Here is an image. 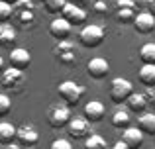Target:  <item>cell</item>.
Listing matches in <instances>:
<instances>
[{"instance_id":"8","label":"cell","mask_w":155,"mask_h":149,"mask_svg":"<svg viewBox=\"0 0 155 149\" xmlns=\"http://www.w3.org/2000/svg\"><path fill=\"white\" fill-rule=\"evenodd\" d=\"M87 73H88L91 79L100 80L110 73V63L106 61L104 57H92L91 61L87 63Z\"/></svg>"},{"instance_id":"20","label":"cell","mask_w":155,"mask_h":149,"mask_svg":"<svg viewBox=\"0 0 155 149\" xmlns=\"http://www.w3.org/2000/svg\"><path fill=\"white\" fill-rule=\"evenodd\" d=\"M137 128L143 131V135L145 134L153 135L155 134V114H147V112L141 114L140 118H137Z\"/></svg>"},{"instance_id":"19","label":"cell","mask_w":155,"mask_h":149,"mask_svg":"<svg viewBox=\"0 0 155 149\" xmlns=\"http://www.w3.org/2000/svg\"><path fill=\"white\" fill-rule=\"evenodd\" d=\"M16 41V30L10 24H0V45L12 47Z\"/></svg>"},{"instance_id":"34","label":"cell","mask_w":155,"mask_h":149,"mask_svg":"<svg viewBox=\"0 0 155 149\" xmlns=\"http://www.w3.org/2000/svg\"><path fill=\"white\" fill-rule=\"evenodd\" d=\"M147 8H149V14L151 16H155V0H147Z\"/></svg>"},{"instance_id":"18","label":"cell","mask_w":155,"mask_h":149,"mask_svg":"<svg viewBox=\"0 0 155 149\" xmlns=\"http://www.w3.org/2000/svg\"><path fill=\"white\" fill-rule=\"evenodd\" d=\"M18 138V128L10 122H0V145H10Z\"/></svg>"},{"instance_id":"31","label":"cell","mask_w":155,"mask_h":149,"mask_svg":"<svg viewBox=\"0 0 155 149\" xmlns=\"http://www.w3.org/2000/svg\"><path fill=\"white\" fill-rule=\"evenodd\" d=\"M49 149H73V145H71V141H69V139L59 138V139H53V141H51Z\"/></svg>"},{"instance_id":"14","label":"cell","mask_w":155,"mask_h":149,"mask_svg":"<svg viewBox=\"0 0 155 149\" xmlns=\"http://www.w3.org/2000/svg\"><path fill=\"white\" fill-rule=\"evenodd\" d=\"M126 104H128V110L130 112H136V114H145L147 104H149V96L143 94V92H134V94L126 100Z\"/></svg>"},{"instance_id":"3","label":"cell","mask_w":155,"mask_h":149,"mask_svg":"<svg viewBox=\"0 0 155 149\" xmlns=\"http://www.w3.org/2000/svg\"><path fill=\"white\" fill-rule=\"evenodd\" d=\"M132 94H134V86L128 79H122V76L112 79V83H110V98L116 104L126 102Z\"/></svg>"},{"instance_id":"28","label":"cell","mask_w":155,"mask_h":149,"mask_svg":"<svg viewBox=\"0 0 155 149\" xmlns=\"http://www.w3.org/2000/svg\"><path fill=\"white\" fill-rule=\"evenodd\" d=\"M10 108H12L10 96H8V94H0V118H2V116H6L8 112H10Z\"/></svg>"},{"instance_id":"21","label":"cell","mask_w":155,"mask_h":149,"mask_svg":"<svg viewBox=\"0 0 155 149\" xmlns=\"http://www.w3.org/2000/svg\"><path fill=\"white\" fill-rule=\"evenodd\" d=\"M140 59L143 61V65H155V43H143L140 49Z\"/></svg>"},{"instance_id":"4","label":"cell","mask_w":155,"mask_h":149,"mask_svg":"<svg viewBox=\"0 0 155 149\" xmlns=\"http://www.w3.org/2000/svg\"><path fill=\"white\" fill-rule=\"evenodd\" d=\"M71 110H69L67 104H55L47 110V122H49L51 128H67L69 122H71Z\"/></svg>"},{"instance_id":"37","label":"cell","mask_w":155,"mask_h":149,"mask_svg":"<svg viewBox=\"0 0 155 149\" xmlns=\"http://www.w3.org/2000/svg\"><path fill=\"white\" fill-rule=\"evenodd\" d=\"M69 2H73V4H77V6H81V4H83L84 0H69Z\"/></svg>"},{"instance_id":"38","label":"cell","mask_w":155,"mask_h":149,"mask_svg":"<svg viewBox=\"0 0 155 149\" xmlns=\"http://www.w3.org/2000/svg\"><path fill=\"white\" fill-rule=\"evenodd\" d=\"M4 2H8V4H12V6H14V4L18 2V0H4Z\"/></svg>"},{"instance_id":"9","label":"cell","mask_w":155,"mask_h":149,"mask_svg":"<svg viewBox=\"0 0 155 149\" xmlns=\"http://www.w3.org/2000/svg\"><path fill=\"white\" fill-rule=\"evenodd\" d=\"M8 59H10V67L26 71L31 63V53L28 49H24V47H14V49L10 51V55H8Z\"/></svg>"},{"instance_id":"33","label":"cell","mask_w":155,"mask_h":149,"mask_svg":"<svg viewBox=\"0 0 155 149\" xmlns=\"http://www.w3.org/2000/svg\"><path fill=\"white\" fill-rule=\"evenodd\" d=\"M110 149H130V147H128V145H126V143H124V141H122V139H118V141H116V143H114V145H112V147H110Z\"/></svg>"},{"instance_id":"1","label":"cell","mask_w":155,"mask_h":149,"mask_svg":"<svg viewBox=\"0 0 155 149\" xmlns=\"http://www.w3.org/2000/svg\"><path fill=\"white\" fill-rule=\"evenodd\" d=\"M104 28L102 26H96V24H88L81 30L79 34V41L83 43L84 47H98L104 43Z\"/></svg>"},{"instance_id":"16","label":"cell","mask_w":155,"mask_h":149,"mask_svg":"<svg viewBox=\"0 0 155 149\" xmlns=\"http://www.w3.org/2000/svg\"><path fill=\"white\" fill-rule=\"evenodd\" d=\"M84 118L88 122H100L104 118V104L98 100H91V102L84 104Z\"/></svg>"},{"instance_id":"39","label":"cell","mask_w":155,"mask_h":149,"mask_svg":"<svg viewBox=\"0 0 155 149\" xmlns=\"http://www.w3.org/2000/svg\"><path fill=\"white\" fill-rule=\"evenodd\" d=\"M28 149H34V147H28Z\"/></svg>"},{"instance_id":"10","label":"cell","mask_w":155,"mask_h":149,"mask_svg":"<svg viewBox=\"0 0 155 149\" xmlns=\"http://www.w3.org/2000/svg\"><path fill=\"white\" fill-rule=\"evenodd\" d=\"M61 16H63L71 26H81V24H84V20H87V12H84L81 6L73 4V2H67V6H65L63 12H61Z\"/></svg>"},{"instance_id":"12","label":"cell","mask_w":155,"mask_h":149,"mask_svg":"<svg viewBox=\"0 0 155 149\" xmlns=\"http://www.w3.org/2000/svg\"><path fill=\"white\" fill-rule=\"evenodd\" d=\"M122 141L126 143L130 149H140L143 143V131L137 126H130L128 130L122 131Z\"/></svg>"},{"instance_id":"11","label":"cell","mask_w":155,"mask_h":149,"mask_svg":"<svg viewBox=\"0 0 155 149\" xmlns=\"http://www.w3.org/2000/svg\"><path fill=\"white\" fill-rule=\"evenodd\" d=\"M134 28L141 35L151 34V31H155V16H151L149 12H137L136 20H134Z\"/></svg>"},{"instance_id":"15","label":"cell","mask_w":155,"mask_h":149,"mask_svg":"<svg viewBox=\"0 0 155 149\" xmlns=\"http://www.w3.org/2000/svg\"><path fill=\"white\" fill-rule=\"evenodd\" d=\"M49 34L57 39V41H65V39H67V35L71 34V24H69L67 20L61 16V18H57V20H53V22H51Z\"/></svg>"},{"instance_id":"30","label":"cell","mask_w":155,"mask_h":149,"mask_svg":"<svg viewBox=\"0 0 155 149\" xmlns=\"http://www.w3.org/2000/svg\"><path fill=\"white\" fill-rule=\"evenodd\" d=\"M35 4L34 0H18V2L14 4V12H24V10H34Z\"/></svg>"},{"instance_id":"6","label":"cell","mask_w":155,"mask_h":149,"mask_svg":"<svg viewBox=\"0 0 155 149\" xmlns=\"http://www.w3.org/2000/svg\"><path fill=\"white\" fill-rule=\"evenodd\" d=\"M67 134L73 139H87L88 135H92L91 122L87 118H83V116H73L69 126H67Z\"/></svg>"},{"instance_id":"2","label":"cell","mask_w":155,"mask_h":149,"mask_svg":"<svg viewBox=\"0 0 155 149\" xmlns=\"http://www.w3.org/2000/svg\"><path fill=\"white\" fill-rule=\"evenodd\" d=\"M57 92H59V96L63 98V102L67 104V106H75V104H79L84 88L81 86L79 83H75V80H63V83L57 86Z\"/></svg>"},{"instance_id":"13","label":"cell","mask_w":155,"mask_h":149,"mask_svg":"<svg viewBox=\"0 0 155 149\" xmlns=\"http://www.w3.org/2000/svg\"><path fill=\"white\" fill-rule=\"evenodd\" d=\"M38 139H39V134H38V130H35L34 126H20L18 128V138H16V141L20 143V145H28V147H31V145H35L38 143Z\"/></svg>"},{"instance_id":"35","label":"cell","mask_w":155,"mask_h":149,"mask_svg":"<svg viewBox=\"0 0 155 149\" xmlns=\"http://www.w3.org/2000/svg\"><path fill=\"white\" fill-rule=\"evenodd\" d=\"M6 149H22V145H16V143H10V145H6Z\"/></svg>"},{"instance_id":"29","label":"cell","mask_w":155,"mask_h":149,"mask_svg":"<svg viewBox=\"0 0 155 149\" xmlns=\"http://www.w3.org/2000/svg\"><path fill=\"white\" fill-rule=\"evenodd\" d=\"M110 0H92V10L96 12V14H106L110 8Z\"/></svg>"},{"instance_id":"22","label":"cell","mask_w":155,"mask_h":149,"mask_svg":"<svg viewBox=\"0 0 155 149\" xmlns=\"http://www.w3.org/2000/svg\"><path fill=\"white\" fill-rule=\"evenodd\" d=\"M140 80L145 86H155V65H141L140 69Z\"/></svg>"},{"instance_id":"36","label":"cell","mask_w":155,"mask_h":149,"mask_svg":"<svg viewBox=\"0 0 155 149\" xmlns=\"http://www.w3.org/2000/svg\"><path fill=\"white\" fill-rule=\"evenodd\" d=\"M0 73H4V59H2V55H0Z\"/></svg>"},{"instance_id":"26","label":"cell","mask_w":155,"mask_h":149,"mask_svg":"<svg viewBox=\"0 0 155 149\" xmlns=\"http://www.w3.org/2000/svg\"><path fill=\"white\" fill-rule=\"evenodd\" d=\"M16 16H18V22L22 24L24 28L26 26H34L35 22V16H34V10H24V12H14Z\"/></svg>"},{"instance_id":"25","label":"cell","mask_w":155,"mask_h":149,"mask_svg":"<svg viewBox=\"0 0 155 149\" xmlns=\"http://www.w3.org/2000/svg\"><path fill=\"white\" fill-rule=\"evenodd\" d=\"M136 16V10H132V8H118V22L120 24H134Z\"/></svg>"},{"instance_id":"7","label":"cell","mask_w":155,"mask_h":149,"mask_svg":"<svg viewBox=\"0 0 155 149\" xmlns=\"http://www.w3.org/2000/svg\"><path fill=\"white\" fill-rule=\"evenodd\" d=\"M2 86L6 90L20 92L24 88V71L16 69V67H8L2 73Z\"/></svg>"},{"instance_id":"23","label":"cell","mask_w":155,"mask_h":149,"mask_svg":"<svg viewBox=\"0 0 155 149\" xmlns=\"http://www.w3.org/2000/svg\"><path fill=\"white\" fill-rule=\"evenodd\" d=\"M84 149H108V143L102 135L98 134H92L84 139Z\"/></svg>"},{"instance_id":"24","label":"cell","mask_w":155,"mask_h":149,"mask_svg":"<svg viewBox=\"0 0 155 149\" xmlns=\"http://www.w3.org/2000/svg\"><path fill=\"white\" fill-rule=\"evenodd\" d=\"M43 6L49 14H59V12L65 10L67 6V0H43Z\"/></svg>"},{"instance_id":"27","label":"cell","mask_w":155,"mask_h":149,"mask_svg":"<svg viewBox=\"0 0 155 149\" xmlns=\"http://www.w3.org/2000/svg\"><path fill=\"white\" fill-rule=\"evenodd\" d=\"M14 14V6L4 0H0V24H6V20Z\"/></svg>"},{"instance_id":"5","label":"cell","mask_w":155,"mask_h":149,"mask_svg":"<svg viewBox=\"0 0 155 149\" xmlns=\"http://www.w3.org/2000/svg\"><path fill=\"white\" fill-rule=\"evenodd\" d=\"M75 51H77L75 45H73L69 39H65V41H57V45L53 47V57H55L61 65L71 67L73 63L77 61V53H75Z\"/></svg>"},{"instance_id":"17","label":"cell","mask_w":155,"mask_h":149,"mask_svg":"<svg viewBox=\"0 0 155 149\" xmlns=\"http://www.w3.org/2000/svg\"><path fill=\"white\" fill-rule=\"evenodd\" d=\"M112 126L118 130H128L132 126V114L128 108H116L112 114Z\"/></svg>"},{"instance_id":"32","label":"cell","mask_w":155,"mask_h":149,"mask_svg":"<svg viewBox=\"0 0 155 149\" xmlns=\"http://www.w3.org/2000/svg\"><path fill=\"white\" fill-rule=\"evenodd\" d=\"M116 6L118 8H132V10H136V2H134V0H116Z\"/></svg>"}]
</instances>
